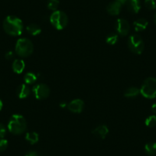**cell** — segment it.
<instances>
[{"label":"cell","mask_w":156,"mask_h":156,"mask_svg":"<svg viewBox=\"0 0 156 156\" xmlns=\"http://www.w3.org/2000/svg\"><path fill=\"white\" fill-rule=\"evenodd\" d=\"M3 28L5 32L9 35H21L23 32V22L16 16H9L4 20Z\"/></svg>","instance_id":"1"},{"label":"cell","mask_w":156,"mask_h":156,"mask_svg":"<svg viewBox=\"0 0 156 156\" xmlns=\"http://www.w3.org/2000/svg\"><path fill=\"white\" fill-rule=\"evenodd\" d=\"M10 133L14 135H21L26 130L27 122L25 117L19 114H15L10 118L8 123Z\"/></svg>","instance_id":"2"},{"label":"cell","mask_w":156,"mask_h":156,"mask_svg":"<svg viewBox=\"0 0 156 156\" xmlns=\"http://www.w3.org/2000/svg\"><path fill=\"white\" fill-rule=\"evenodd\" d=\"M34 46L32 42L28 38H20L16 44V52L19 56L27 58L33 53Z\"/></svg>","instance_id":"3"},{"label":"cell","mask_w":156,"mask_h":156,"mask_svg":"<svg viewBox=\"0 0 156 156\" xmlns=\"http://www.w3.org/2000/svg\"><path fill=\"white\" fill-rule=\"evenodd\" d=\"M140 94L147 99H154L156 97V78H147L142 83Z\"/></svg>","instance_id":"4"},{"label":"cell","mask_w":156,"mask_h":156,"mask_svg":"<svg viewBox=\"0 0 156 156\" xmlns=\"http://www.w3.org/2000/svg\"><path fill=\"white\" fill-rule=\"evenodd\" d=\"M50 22L52 26L57 30H62L67 26L68 23V18L64 12L57 10L53 12L51 15Z\"/></svg>","instance_id":"5"},{"label":"cell","mask_w":156,"mask_h":156,"mask_svg":"<svg viewBox=\"0 0 156 156\" xmlns=\"http://www.w3.org/2000/svg\"><path fill=\"white\" fill-rule=\"evenodd\" d=\"M129 48L133 53L141 55L144 50V41L142 37L138 34H133L129 37L128 40Z\"/></svg>","instance_id":"6"},{"label":"cell","mask_w":156,"mask_h":156,"mask_svg":"<svg viewBox=\"0 0 156 156\" xmlns=\"http://www.w3.org/2000/svg\"><path fill=\"white\" fill-rule=\"evenodd\" d=\"M32 92L37 100H44L50 95V88L44 83H39L33 87Z\"/></svg>","instance_id":"7"},{"label":"cell","mask_w":156,"mask_h":156,"mask_svg":"<svg viewBox=\"0 0 156 156\" xmlns=\"http://www.w3.org/2000/svg\"><path fill=\"white\" fill-rule=\"evenodd\" d=\"M115 30L117 33L122 36H126L129 34L130 30V26L129 22L126 19H118L115 22Z\"/></svg>","instance_id":"8"},{"label":"cell","mask_w":156,"mask_h":156,"mask_svg":"<svg viewBox=\"0 0 156 156\" xmlns=\"http://www.w3.org/2000/svg\"><path fill=\"white\" fill-rule=\"evenodd\" d=\"M83 108H84V103L80 99H75L67 105V109L70 112L74 113H80L83 111Z\"/></svg>","instance_id":"9"},{"label":"cell","mask_w":156,"mask_h":156,"mask_svg":"<svg viewBox=\"0 0 156 156\" xmlns=\"http://www.w3.org/2000/svg\"><path fill=\"white\" fill-rule=\"evenodd\" d=\"M121 9H122V5L116 1H114L107 5L106 10H107V12L111 16H118L120 12Z\"/></svg>","instance_id":"10"},{"label":"cell","mask_w":156,"mask_h":156,"mask_svg":"<svg viewBox=\"0 0 156 156\" xmlns=\"http://www.w3.org/2000/svg\"><path fill=\"white\" fill-rule=\"evenodd\" d=\"M93 134L102 139H104L109 133V129L106 125H100L93 130Z\"/></svg>","instance_id":"11"},{"label":"cell","mask_w":156,"mask_h":156,"mask_svg":"<svg viewBox=\"0 0 156 156\" xmlns=\"http://www.w3.org/2000/svg\"><path fill=\"white\" fill-rule=\"evenodd\" d=\"M126 6L129 11L134 14H137L141 9L140 0H128Z\"/></svg>","instance_id":"12"},{"label":"cell","mask_w":156,"mask_h":156,"mask_svg":"<svg viewBox=\"0 0 156 156\" xmlns=\"http://www.w3.org/2000/svg\"><path fill=\"white\" fill-rule=\"evenodd\" d=\"M30 89L27 84H21L17 88V95L20 99H25L29 96Z\"/></svg>","instance_id":"13"},{"label":"cell","mask_w":156,"mask_h":156,"mask_svg":"<svg viewBox=\"0 0 156 156\" xmlns=\"http://www.w3.org/2000/svg\"><path fill=\"white\" fill-rule=\"evenodd\" d=\"M148 22L146 19H139L136 21H135L133 25H134L135 30L136 31H142L146 29L148 27Z\"/></svg>","instance_id":"14"},{"label":"cell","mask_w":156,"mask_h":156,"mask_svg":"<svg viewBox=\"0 0 156 156\" xmlns=\"http://www.w3.org/2000/svg\"><path fill=\"white\" fill-rule=\"evenodd\" d=\"M25 67V61L23 60H15L12 64V70L16 73H22Z\"/></svg>","instance_id":"15"},{"label":"cell","mask_w":156,"mask_h":156,"mask_svg":"<svg viewBox=\"0 0 156 156\" xmlns=\"http://www.w3.org/2000/svg\"><path fill=\"white\" fill-rule=\"evenodd\" d=\"M26 29L27 31L32 36H37L41 32V28L36 24H31V25H28Z\"/></svg>","instance_id":"16"},{"label":"cell","mask_w":156,"mask_h":156,"mask_svg":"<svg viewBox=\"0 0 156 156\" xmlns=\"http://www.w3.org/2000/svg\"><path fill=\"white\" fill-rule=\"evenodd\" d=\"M140 93V90L135 87H132L128 88L126 90L124 93V96L127 98H135L137 97Z\"/></svg>","instance_id":"17"},{"label":"cell","mask_w":156,"mask_h":156,"mask_svg":"<svg viewBox=\"0 0 156 156\" xmlns=\"http://www.w3.org/2000/svg\"><path fill=\"white\" fill-rule=\"evenodd\" d=\"M25 139L31 145L37 143L39 140V136L37 133L31 132V133H27L25 135Z\"/></svg>","instance_id":"18"},{"label":"cell","mask_w":156,"mask_h":156,"mask_svg":"<svg viewBox=\"0 0 156 156\" xmlns=\"http://www.w3.org/2000/svg\"><path fill=\"white\" fill-rule=\"evenodd\" d=\"M145 151L148 155L156 154V142H151L145 145Z\"/></svg>","instance_id":"19"},{"label":"cell","mask_w":156,"mask_h":156,"mask_svg":"<svg viewBox=\"0 0 156 156\" xmlns=\"http://www.w3.org/2000/svg\"><path fill=\"white\" fill-rule=\"evenodd\" d=\"M24 80L26 84H33L37 80V76L31 72H28L24 76Z\"/></svg>","instance_id":"20"},{"label":"cell","mask_w":156,"mask_h":156,"mask_svg":"<svg viewBox=\"0 0 156 156\" xmlns=\"http://www.w3.org/2000/svg\"><path fill=\"white\" fill-rule=\"evenodd\" d=\"M118 40H119V36H118V34L112 33V34H109V35L106 37V41L108 44L113 45V44H116Z\"/></svg>","instance_id":"21"},{"label":"cell","mask_w":156,"mask_h":156,"mask_svg":"<svg viewBox=\"0 0 156 156\" xmlns=\"http://www.w3.org/2000/svg\"><path fill=\"white\" fill-rule=\"evenodd\" d=\"M59 6V0H48V8L51 11H57Z\"/></svg>","instance_id":"22"},{"label":"cell","mask_w":156,"mask_h":156,"mask_svg":"<svg viewBox=\"0 0 156 156\" xmlns=\"http://www.w3.org/2000/svg\"><path fill=\"white\" fill-rule=\"evenodd\" d=\"M145 125L147 126L148 127H154V126H156V115H150L145 119Z\"/></svg>","instance_id":"23"},{"label":"cell","mask_w":156,"mask_h":156,"mask_svg":"<svg viewBox=\"0 0 156 156\" xmlns=\"http://www.w3.org/2000/svg\"><path fill=\"white\" fill-rule=\"evenodd\" d=\"M145 5L148 9H154L156 8L155 0H145Z\"/></svg>","instance_id":"24"},{"label":"cell","mask_w":156,"mask_h":156,"mask_svg":"<svg viewBox=\"0 0 156 156\" xmlns=\"http://www.w3.org/2000/svg\"><path fill=\"white\" fill-rule=\"evenodd\" d=\"M8 141L5 139H0V152L5 151L8 147Z\"/></svg>","instance_id":"25"},{"label":"cell","mask_w":156,"mask_h":156,"mask_svg":"<svg viewBox=\"0 0 156 156\" xmlns=\"http://www.w3.org/2000/svg\"><path fill=\"white\" fill-rule=\"evenodd\" d=\"M5 134H6V129H5V126L0 123V139L5 137Z\"/></svg>","instance_id":"26"},{"label":"cell","mask_w":156,"mask_h":156,"mask_svg":"<svg viewBox=\"0 0 156 156\" xmlns=\"http://www.w3.org/2000/svg\"><path fill=\"white\" fill-rule=\"evenodd\" d=\"M14 58V53L12 51H8L6 54H5V58L8 60H12Z\"/></svg>","instance_id":"27"},{"label":"cell","mask_w":156,"mask_h":156,"mask_svg":"<svg viewBox=\"0 0 156 156\" xmlns=\"http://www.w3.org/2000/svg\"><path fill=\"white\" fill-rule=\"evenodd\" d=\"M25 156H38V154L35 151H29L25 154Z\"/></svg>","instance_id":"28"},{"label":"cell","mask_w":156,"mask_h":156,"mask_svg":"<svg viewBox=\"0 0 156 156\" xmlns=\"http://www.w3.org/2000/svg\"><path fill=\"white\" fill-rule=\"evenodd\" d=\"M115 1H116V2H118L119 3H120L121 5H125V4H126L127 1L128 0H115Z\"/></svg>","instance_id":"29"},{"label":"cell","mask_w":156,"mask_h":156,"mask_svg":"<svg viewBox=\"0 0 156 156\" xmlns=\"http://www.w3.org/2000/svg\"><path fill=\"white\" fill-rule=\"evenodd\" d=\"M151 110H152V112L156 114V103L152 105V106H151Z\"/></svg>","instance_id":"30"},{"label":"cell","mask_w":156,"mask_h":156,"mask_svg":"<svg viewBox=\"0 0 156 156\" xmlns=\"http://www.w3.org/2000/svg\"><path fill=\"white\" fill-rule=\"evenodd\" d=\"M2 107H3V103H2V101L0 100V111L2 110Z\"/></svg>","instance_id":"31"},{"label":"cell","mask_w":156,"mask_h":156,"mask_svg":"<svg viewBox=\"0 0 156 156\" xmlns=\"http://www.w3.org/2000/svg\"><path fill=\"white\" fill-rule=\"evenodd\" d=\"M60 106L62 108H64V107H66V106H67L66 103H61V104H60Z\"/></svg>","instance_id":"32"},{"label":"cell","mask_w":156,"mask_h":156,"mask_svg":"<svg viewBox=\"0 0 156 156\" xmlns=\"http://www.w3.org/2000/svg\"><path fill=\"white\" fill-rule=\"evenodd\" d=\"M154 23L156 24V12H155V14H154Z\"/></svg>","instance_id":"33"}]
</instances>
